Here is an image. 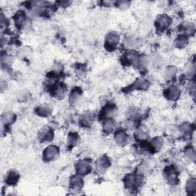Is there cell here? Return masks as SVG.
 <instances>
[{
    "label": "cell",
    "mask_w": 196,
    "mask_h": 196,
    "mask_svg": "<svg viewBox=\"0 0 196 196\" xmlns=\"http://www.w3.org/2000/svg\"><path fill=\"white\" fill-rule=\"evenodd\" d=\"M113 123L110 120H107V121L105 122V124L103 125V128H104L105 130L107 131H111L113 128Z\"/></svg>",
    "instance_id": "cell-11"
},
{
    "label": "cell",
    "mask_w": 196,
    "mask_h": 196,
    "mask_svg": "<svg viewBox=\"0 0 196 196\" xmlns=\"http://www.w3.org/2000/svg\"><path fill=\"white\" fill-rule=\"evenodd\" d=\"M179 89L177 87L174 86H171L169 89H167L166 90V96L169 98V99H176L177 97H179Z\"/></svg>",
    "instance_id": "cell-5"
},
{
    "label": "cell",
    "mask_w": 196,
    "mask_h": 196,
    "mask_svg": "<svg viewBox=\"0 0 196 196\" xmlns=\"http://www.w3.org/2000/svg\"><path fill=\"white\" fill-rule=\"evenodd\" d=\"M187 42V38L185 36H179V38H177V41H176V44H177V47H185Z\"/></svg>",
    "instance_id": "cell-9"
},
{
    "label": "cell",
    "mask_w": 196,
    "mask_h": 196,
    "mask_svg": "<svg viewBox=\"0 0 196 196\" xmlns=\"http://www.w3.org/2000/svg\"><path fill=\"white\" fill-rule=\"evenodd\" d=\"M51 111V107L49 105L46 104V103L42 104L38 108V114H39L40 116H42L44 117H46L47 115H49Z\"/></svg>",
    "instance_id": "cell-4"
},
{
    "label": "cell",
    "mask_w": 196,
    "mask_h": 196,
    "mask_svg": "<svg viewBox=\"0 0 196 196\" xmlns=\"http://www.w3.org/2000/svg\"><path fill=\"white\" fill-rule=\"evenodd\" d=\"M74 182H75V183H78V184H81V183H80V182H81V179H76V178H75V179H74ZM74 187H75V188H76V187L79 188L80 187V185L75 184V185H74Z\"/></svg>",
    "instance_id": "cell-13"
},
{
    "label": "cell",
    "mask_w": 196,
    "mask_h": 196,
    "mask_svg": "<svg viewBox=\"0 0 196 196\" xmlns=\"http://www.w3.org/2000/svg\"><path fill=\"white\" fill-rule=\"evenodd\" d=\"M78 169L81 173H86V172L90 170V165L87 162H81L79 163V166H78Z\"/></svg>",
    "instance_id": "cell-8"
},
{
    "label": "cell",
    "mask_w": 196,
    "mask_h": 196,
    "mask_svg": "<svg viewBox=\"0 0 196 196\" xmlns=\"http://www.w3.org/2000/svg\"><path fill=\"white\" fill-rule=\"evenodd\" d=\"M119 41V36L116 32H111L106 38V47L108 49L111 50L113 47H115L117 45Z\"/></svg>",
    "instance_id": "cell-2"
},
{
    "label": "cell",
    "mask_w": 196,
    "mask_h": 196,
    "mask_svg": "<svg viewBox=\"0 0 196 196\" xmlns=\"http://www.w3.org/2000/svg\"><path fill=\"white\" fill-rule=\"evenodd\" d=\"M171 22H172V20H171V18L169 17L168 15H160L159 18L157 19V21H156V24L157 26H159V29H166L167 27H169L170 26Z\"/></svg>",
    "instance_id": "cell-3"
},
{
    "label": "cell",
    "mask_w": 196,
    "mask_h": 196,
    "mask_svg": "<svg viewBox=\"0 0 196 196\" xmlns=\"http://www.w3.org/2000/svg\"><path fill=\"white\" fill-rule=\"evenodd\" d=\"M59 153V149L57 146L54 145H51L48 146L44 152V159L48 161L54 160V159L57 158Z\"/></svg>",
    "instance_id": "cell-1"
},
{
    "label": "cell",
    "mask_w": 196,
    "mask_h": 196,
    "mask_svg": "<svg viewBox=\"0 0 196 196\" xmlns=\"http://www.w3.org/2000/svg\"><path fill=\"white\" fill-rule=\"evenodd\" d=\"M51 131L50 130H48V128L47 127H44L42 128V130H41L40 132V137H41V139L42 140H44V139H47L49 140L50 139V136H51Z\"/></svg>",
    "instance_id": "cell-7"
},
{
    "label": "cell",
    "mask_w": 196,
    "mask_h": 196,
    "mask_svg": "<svg viewBox=\"0 0 196 196\" xmlns=\"http://www.w3.org/2000/svg\"><path fill=\"white\" fill-rule=\"evenodd\" d=\"M109 165V162L107 161V159H100L97 161V166H99V168H107Z\"/></svg>",
    "instance_id": "cell-10"
},
{
    "label": "cell",
    "mask_w": 196,
    "mask_h": 196,
    "mask_svg": "<svg viewBox=\"0 0 196 196\" xmlns=\"http://www.w3.org/2000/svg\"><path fill=\"white\" fill-rule=\"evenodd\" d=\"M152 145H154L155 149H160L162 145V140L160 138H156L154 141L152 140Z\"/></svg>",
    "instance_id": "cell-12"
},
{
    "label": "cell",
    "mask_w": 196,
    "mask_h": 196,
    "mask_svg": "<svg viewBox=\"0 0 196 196\" xmlns=\"http://www.w3.org/2000/svg\"><path fill=\"white\" fill-rule=\"evenodd\" d=\"M115 139H116V141H117L120 145H122L127 144L129 140V138L127 136V134L124 133H118L116 135Z\"/></svg>",
    "instance_id": "cell-6"
}]
</instances>
